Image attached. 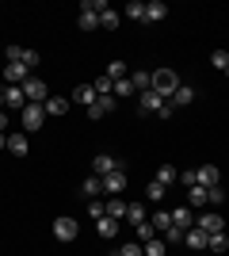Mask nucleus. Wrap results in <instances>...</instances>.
I'll return each mask as SVG.
<instances>
[{
	"instance_id": "1",
	"label": "nucleus",
	"mask_w": 229,
	"mask_h": 256,
	"mask_svg": "<svg viewBox=\"0 0 229 256\" xmlns=\"http://www.w3.org/2000/svg\"><path fill=\"white\" fill-rule=\"evenodd\" d=\"M180 84H184V80H180V73H176V69H153V92H157V96L172 100V92H176Z\"/></svg>"
},
{
	"instance_id": "2",
	"label": "nucleus",
	"mask_w": 229,
	"mask_h": 256,
	"mask_svg": "<svg viewBox=\"0 0 229 256\" xmlns=\"http://www.w3.org/2000/svg\"><path fill=\"white\" fill-rule=\"evenodd\" d=\"M19 122H23V130H27V134L42 130V122H46V111H42V104H27V107L19 111Z\"/></svg>"
},
{
	"instance_id": "3",
	"label": "nucleus",
	"mask_w": 229,
	"mask_h": 256,
	"mask_svg": "<svg viewBox=\"0 0 229 256\" xmlns=\"http://www.w3.org/2000/svg\"><path fill=\"white\" fill-rule=\"evenodd\" d=\"M76 234H80V226H76V218H69V214L54 218V241L69 245V241H76Z\"/></svg>"
},
{
	"instance_id": "4",
	"label": "nucleus",
	"mask_w": 229,
	"mask_h": 256,
	"mask_svg": "<svg viewBox=\"0 0 229 256\" xmlns=\"http://www.w3.org/2000/svg\"><path fill=\"white\" fill-rule=\"evenodd\" d=\"M23 96H27V104H46V100H50V88H46L42 76H27V84H23Z\"/></svg>"
},
{
	"instance_id": "5",
	"label": "nucleus",
	"mask_w": 229,
	"mask_h": 256,
	"mask_svg": "<svg viewBox=\"0 0 229 256\" xmlns=\"http://www.w3.org/2000/svg\"><path fill=\"white\" fill-rule=\"evenodd\" d=\"M99 184H103V195H122L126 192V168H115V172H107V176H99Z\"/></svg>"
},
{
	"instance_id": "6",
	"label": "nucleus",
	"mask_w": 229,
	"mask_h": 256,
	"mask_svg": "<svg viewBox=\"0 0 229 256\" xmlns=\"http://www.w3.org/2000/svg\"><path fill=\"white\" fill-rule=\"evenodd\" d=\"M195 226L199 230H203V234H226V218H222V214H214V210H207V214H199L195 218Z\"/></svg>"
},
{
	"instance_id": "7",
	"label": "nucleus",
	"mask_w": 229,
	"mask_h": 256,
	"mask_svg": "<svg viewBox=\"0 0 229 256\" xmlns=\"http://www.w3.org/2000/svg\"><path fill=\"white\" fill-rule=\"evenodd\" d=\"M0 76H4L8 84H27V76H31V69H27V65H23V62H8V65H4V73H0Z\"/></svg>"
},
{
	"instance_id": "8",
	"label": "nucleus",
	"mask_w": 229,
	"mask_h": 256,
	"mask_svg": "<svg viewBox=\"0 0 229 256\" xmlns=\"http://www.w3.org/2000/svg\"><path fill=\"white\" fill-rule=\"evenodd\" d=\"M115 168H122V160H115L111 153H96V157H92V176H107V172H115Z\"/></svg>"
},
{
	"instance_id": "9",
	"label": "nucleus",
	"mask_w": 229,
	"mask_h": 256,
	"mask_svg": "<svg viewBox=\"0 0 229 256\" xmlns=\"http://www.w3.org/2000/svg\"><path fill=\"white\" fill-rule=\"evenodd\" d=\"M195 180L203 184V188H214V184H222L218 164H199V168H195Z\"/></svg>"
},
{
	"instance_id": "10",
	"label": "nucleus",
	"mask_w": 229,
	"mask_h": 256,
	"mask_svg": "<svg viewBox=\"0 0 229 256\" xmlns=\"http://www.w3.org/2000/svg\"><path fill=\"white\" fill-rule=\"evenodd\" d=\"M164 104H168V100L157 96L153 88H149V92H142V115H161V107H164Z\"/></svg>"
},
{
	"instance_id": "11",
	"label": "nucleus",
	"mask_w": 229,
	"mask_h": 256,
	"mask_svg": "<svg viewBox=\"0 0 229 256\" xmlns=\"http://www.w3.org/2000/svg\"><path fill=\"white\" fill-rule=\"evenodd\" d=\"M115 107H119V104H115V96H99L96 104L88 107V118H103V115H111Z\"/></svg>"
},
{
	"instance_id": "12",
	"label": "nucleus",
	"mask_w": 229,
	"mask_h": 256,
	"mask_svg": "<svg viewBox=\"0 0 229 256\" xmlns=\"http://www.w3.org/2000/svg\"><path fill=\"white\" fill-rule=\"evenodd\" d=\"M4 107H27V96H23V84H8L4 88Z\"/></svg>"
},
{
	"instance_id": "13",
	"label": "nucleus",
	"mask_w": 229,
	"mask_h": 256,
	"mask_svg": "<svg viewBox=\"0 0 229 256\" xmlns=\"http://www.w3.org/2000/svg\"><path fill=\"white\" fill-rule=\"evenodd\" d=\"M161 20H168V4L164 0H149L145 4V23H161Z\"/></svg>"
},
{
	"instance_id": "14",
	"label": "nucleus",
	"mask_w": 229,
	"mask_h": 256,
	"mask_svg": "<svg viewBox=\"0 0 229 256\" xmlns=\"http://www.w3.org/2000/svg\"><path fill=\"white\" fill-rule=\"evenodd\" d=\"M8 153H11V157H27V153H31L27 134H8Z\"/></svg>"
},
{
	"instance_id": "15",
	"label": "nucleus",
	"mask_w": 229,
	"mask_h": 256,
	"mask_svg": "<svg viewBox=\"0 0 229 256\" xmlns=\"http://www.w3.org/2000/svg\"><path fill=\"white\" fill-rule=\"evenodd\" d=\"M184 245L195 248V252H203V248H207V234H203L199 226H191V230H184Z\"/></svg>"
},
{
	"instance_id": "16",
	"label": "nucleus",
	"mask_w": 229,
	"mask_h": 256,
	"mask_svg": "<svg viewBox=\"0 0 229 256\" xmlns=\"http://www.w3.org/2000/svg\"><path fill=\"white\" fill-rule=\"evenodd\" d=\"M69 104H73V100H65V96H50V100L42 104V111H46V118H50V115H65Z\"/></svg>"
},
{
	"instance_id": "17",
	"label": "nucleus",
	"mask_w": 229,
	"mask_h": 256,
	"mask_svg": "<svg viewBox=\"0 0 229 256\" xmlns=\"http://www.w3.org/2000/svg\"><path fill=\"white\" fill-rule=\"evenodd\" d=\"M172 226L191 230V226H195V210H191V206H176V210H172Z\"/></svg>"
},
{
	"instance_id": "18",
	"label": "nucleus",
	"mask_w": 229,
	"mask_h": 256,
	"mask_svg": "<svg viewBox=\"0 0 229 256\" xmlns=\"http://www.w3.org/2000/svg\"><path fill=\"white\" fill-rule=\"evenodd\" d=\"M168 104H172V107H187V104H195V88H191V84H180V88L172 92V100H168Z\"/></svg>"
},
{
	"instance_id": "19",
	"label": "nucleus",
	"mask_w": 229,
	"mask_h": 256,
	"mask_svg": "<svg viewBox=\"0 0 229 256\" xmlns=\"http://www.w3.org/2000/svg\"><path fill=\"white\" fill-rule=\"evenodd\" d=\"M96 88H92V84H76V92H73V104H84V111H88V107H92V104H96Z\"/></svg>"
},
{
	"instance_id": "20",
	"label": "nucleus",
	"mask_w": 229,
	"mask_h": 256,
	"mask_svg": "<svg viewBox=\"0 0 229 256\" xmlns=\"http://www.w3.org/2000/svg\"><path fill=\"white\" fill-rule=\"evenodd\" d=\"M119 23H122V16L115 8H103V12H99V27H103V31H119Z\"/></svg>"
},
{
	"instance_id": "21",
	"label": "nucleus",
	"mask_w": 229,
	"mask_h": 256,
	"mask_svg": "<svg viewBox=\"0 0 229 256\" xmlns=\"http://www.w3.org/2000/svg\"><path fill=\"white\" fill-rule=\"evenodd\" d=\"M187 206L195 210V206H207V188L195 184V188H187Z\"/></svg>"
},
{
	"instance_id": "22",
	"label": "nucleus",
	"mask_w": 229,
	"mask_h": 256,
	"mask_svg": "<svg viewBox=\"0 0 229 256\" xmlns=\"http://www.w3.org/2000/svg\"><path fill=\"white\" fill-rule=\"evenodd\" d=\"M122 16H126V20H134V23H145V4H142V0H130V4L122 8Z\"/></svg>"
},
{
	"instance_id": "23",
	"label": "nucleus",
	"mask_w": 229,
	"mask_h": 256,
	"mask_svg": "<svg viewBox=\"0 0 229 256\" xmlns=\"http://www.w3.org/2000/svg\"><path fill=\"white\" fill-rule=\"evenodd\" d=\"M107 76L111 80H126V76H130V65L122 62V58H115V62L107 65Z\"/></svg>"
},
{
	"instance_id": "24",
	"label": "nucleus",
	"mask_w": 229,
	"mask_h": 256,
	"mask_svg": "<svg viewBox=\"0 0 229 256\" xmlns=\"http://www.w3.org/2000/svg\"><path fill=\"white\" fill-rule=\"evenodd\" d=\"M130 84L138 88V96H142V92L153 88V73H145V69H142V73H130Z\"/></svg>"
},
{
	"instance_id": "25",
	"label": "nucleus",
	"mask_w": 229,
	"mask_h": 256,
	"mask_svg": "<svg viewBox=\"0 0 229 256\" xmlns=\"http://www.w3.org/2000/svg\"><path fill=\"white\" fill-rule=\"evenodd\" d=\"M149 226H153V230H157V234H164V230L172 226V210H157V214H153V218H149Z\"/></svg>"
},
{
	"instance_id": "26",
	"label": "nucleus",
	"mask_w": 229,
	"mask_h": 256,
	"mask_svg": "<svg viewBox=\"0 0 229 256\" xmlns=\"http://www.w3.org/2000/svg\"><path fill=\"white\" fill-rule=\"evenodd\" d=\"M96 230H99V237H103V241H111V237L119 234V222H115V218H99Z\"/></svg>"
},
{
	"instance_id": "27",
	"label": "nucleus",
	"mask_w": 229,
	"mask_h": 256,
	"mask_svg": "<svg viewBox=\"0 0 229 256\" xmlns=\"http://www.w3.org/2000/svg\"><path fill=\"white\" fill-rule=\"evenodd\" d=\"M107 218H115V222H122V218H126V203H122L119 195H115V199H107Z\"/></svg>"
},
{
	"instance_id": "28",
	"label": "nucleus",
	"mask_w": 229,
	"mask_h": 256,
	"mask_svg": "<svg viewBox=\"0 0 229 256\" xmlns=\"http://www.w3.org/2000/svg\"><path fill=\"white\" fill-rule=\"evenodd\" d=\"M134 234H138V237H134V241H138V245H149L153 237H157V230H153L149 222H142V226H134Z\"/></svg>"
},
{
	"instance_id": "29",
	"label": "nucleus",
	"mask_w": 229,
	"mask_h": 256,
	"mask_svg": "<svg viewBox=\"0 0 229 256\" xmlns=\"http://www.w3.org/2000/svg\"><path fill=\"white\" fill-rule=\"evenodd\" d=\"M92 88H96V96H111V92H115V80L103 73V76H96V80H92Z\"/></svg>"
},
{
	"instance_id": "30",
	"label": "nucleus",
	"mask_w": 229,
	"mask_h": 256,
	"mask_svg": "<svg viewBox=\"0 0 229 256\" xmlns=\"http://www.w3.org/2000/svg\"><path fill=\"white\" fill-rule=\"evenodd\" d=\"M226 199H229V195H226V188H222V184H214V188H207V203H210V206H222V203H226Z\"/></svg>"
},
{
	"instance_id": "31",
	"label": "nucleus",
	"mask_w": 229,
	"mask_h": 256,
	"mask_svg": "<svg viewBox=\"0 0 229 256\" xmlns=\"http://www.w3.org/2000/svg\"><path fill=\"white\" fill-rule=\"evenodd\" d=\"M207 248H210V252H226V248H229V237L226 234H210L207 237Z\"/></svg>"
},
{
	"instance_id": "32",
	"label": "nucleus",
	"mask_w": 229,
	"mask_h": 256,
	"mask_svg": "<svg viewBox=\"0 0 229 256\" xmlns=\"http://www.w3.org/2000/svg\"><path fill=\"white\" fill-rule=\"evenodd\" d=\"M76 23H80V31H99V16H96V12H80V20H76Z\"/></svg>"
},
{
	"instance_id": "33",
	"label": "nucleus",
	"mask_w": 229,
	"mask_h": 256,
	"mask_svg": "<svg viewBox=\"0 0 229 256\" xmlns=\"http://www.w3.org/2000/svg\"><path fill=\"white\" fill-rule=\"evenodd\" d=\"M115 96H119V100H130V96H138V88L130 84V76H126V80H115Z\"/></svg>"
},
{
	"instance_id": "34",
	"label": "nucleus",
	"mask_w": 229,
	"mask_h": 256,
	"mask_svg": "<svg viewBox=\"0 0 229 256\" xmlns=\"http://www.w3.org/2000/svg\"><path fill=\"white\" fill-rule=\"evenodd\" d=\"M157 180H161L164 188H168V184H176V180H180V172H176L172 164H161V168H157Z\"/></svg>"
},
{
	"instance_id": "35",
	"label": "nucleus",
	"mask_w": 229,
	"mask_h": 256,
	"mask_svg": "<svg viewBox=\"0 0 229 256\" xmlns=\"http://www.w3.org/2000/svg\"><path fill=\"white\" fill-rule=\"evenodd\" d=\"M126 222H130V226H142L145 222V210L138 203H126Z\"/></svg>"
},
{
	"instance_id": "36",
	"label": "nucleus",
	"mask_w": 229,
	"mask_h": 256,
	"mask_svg": "<svg viewBox=\"0 0 229 256\" xmlns=\"http://www.w3.org/2000/svg\"><path fill=\"white\" fill-rule=\"evenodd\" d=\"M210 65L222 69V73H229V50H214V54H210Z\"/></svg>"
},
{
	"instance_id": "37",
	"label": "nucleus",
	"mask_w": 229,
	"mask_h": 256,
	"mask_svg": "<svg viewBox=\"0 0 229 256\" xmlns=\"http://www.w3.org/2000/svg\"><path fill=\"white\" fill-rule=\"evenodd\" d=\"M145 199L161 203V199H164V184H161V180H149V188H145Z\"/></svg>"
},
{
	"instance_id": "38",
	"label": "nucleus",
	"mask_w": 229,
	"mask_h": 256,
	"mask_svg": "<svg viewBox=\"0 0 229 256\" xmlns=\"http://www.w3.org/2000/svg\"><path fill=\"white\" fill-rule=\"evenodd\" d=\"M80 192H84V195H103V184H99V176H88V180L80 184Z\"/></svg>"
},
{
	"instance_id": "39",
	"label": "nucleus",
	"mask_w": 229,
	"mask_h": 256,
	"mask_svg": "<svg viewBox=\"0 0 229 256\" xmlns=\"http://www.w3.org/2000/svg\"><path fill=\"white\" fill-rule=\"evenodd\" d=\"M164 245H184V230H180V226H168V230H164Z\"/></svg>"
},
{
	"instance_id": "40",
	"label": "nucleus",
	"mask_w": 229,
	"mask_h": 256,
	"mask_svg": "<svg viewBox=\"0 0 229 256\" xmlns=\"http://www.w3.org/2000/svg\"><path fill=\"white\" fill-rule=\"evenodd\" d=\"M168 252V245H164V237H153L149 245H145V256H164Z\"/></svg>"
},
{
	"instance_id": "41",
	"label": "nucleus",
	"mask_w": 229,
	"mask_h": 256,
	"mask_svg": "<svg viewBox=\"0 0 229 256\" xmlns=\"http://www.w3.org/2000/svg\"><path fill=\"white\" fill-rule=\"evenodd\" d=\"M88 214H92V218H107V203H99V199H92V203H88Z\"/></svg>"
},
{
	"instance_id": "42",
	"label": "nucleus",
	"mask_w": 229,
	"mask_h": 256,
	"mask_svg": "<svg viewBox=\"0 0 229 256\" xmlns=\"http://www.w3.org/2000/svg\"><path fill=\"white\" fill-rule=\"evenodd\" d=\"M119 256H145V245H138V241H130V245H122Z\"/></svg>"
},
{
	"instance_id": "43",
	"label": "nucleus",
	"mask_w": 229,
	"mask_h": 256,
	"mask_svg": "<svg viewBox=\"0 0 229 256\" xmlns=\"http://www.w3.org/2000/svg\"><path fill=\"white\" fill-rule=\"evenodd\" d=\"M38 62H42L38 50H23V65H27V69H38Z\"/></svg>"
},
{
	"instance_id": "44",
	"label": "nucleus",
	"mask_w": 229,
	"mask_h": 256,
	"mask_svg": "<svg viewBox=\"0 0 229 256\" xmlns=\"http://www.w3.org/2000/svg\"><path fill=\"white\" fill-rule=\"evenodd\" d=\"M180 184H184V188H195V168H184V172H180Z\"/></svg>"
},
{
	"instance_id": "45",
	"label": "nucleus",
	"mask_w": 229,
	"mask_h": 256,
	"mask_svg": "<svg viewBox=\"0 0 229 256\" xmlns=\"http://www.w3.org/2000/svg\"><path fill=\"white\" fill-rule=\"evenodd\" d=\"M4 54H8V62H23V46H15V42H11Z\"/></svg>"
},
{
	"instance_id": "46",
	"label": "nucleus",
	"mask_w": 229,
	"mask_h": 256,
	"mask_svg": "<svg viewBox=\"0 0 229 256\" xmlns=\"http://www.w3.org/2000/svg\"><path fill=\"white\" fill-rule=\"evenodd\" d=\"M172 115H176V107H172V104H164V107H161V115H157V118H164V122H168Z\"/></svg>"
},
{
	"instance_id": "47",
	"label": "nucleus",
	"mask_w": 229,
	"mask_h": 256,
	"mask_svg": "<svg viewBox=\"0 0 229 256\" xmlns=\"http://www.w3.org/2000/svg\"><path fill=\"white\" fill-rule=\"evenodd\" d=\"M8 130V111H0V134Z\"/></svg>"
},
{
	"instance_id": "48",
	"label": "nucleus",
	"mask_w": 229,
	"mask_h": 256,
	"mask_svg": "<svg viewBox=\"0 0 229 256\" xmlns=\"http://www.w3.org/2000/svg\"><path fill=\"white\" fill-rule=\"evenodd\" d=\"M0 150H8V134H0Z\"/></svg>"
},
{
	"instance_id": "49",
	"label": "nucleus",
	"mask_w": 229,
	"mask_h": 256,
	"mask_svg": "<svg viewBox=\"0 0 229 256\" xmlns=\"http://www.w3.org/2000/svg\"><path fill=\"white\" fill-rule=\"evenodd\" d=\"M0 111H8V107H4V88H0Z\"/></svg>"
}]
</instances>
